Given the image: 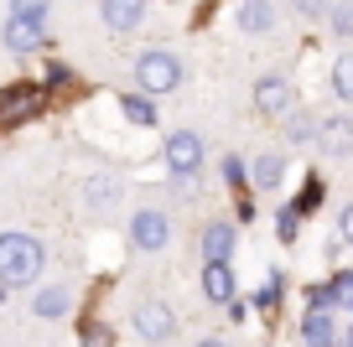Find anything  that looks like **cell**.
Listing matches in <instances>:
<instances>
[{"label": "cell", "mask_w": 353, "mask_h": 347, "mask_svg": "<svg viewBox=\"0 0 353 347\" xmlns=\"http://www.w3.org/2000/svg\"><path fill=\"white\" fill-rule=\"evenodd\" d=\"M120 197H125V187H120L114 171H99V176H88V182H83L88 213H110V207H120Z\"/></svg>", "instance_id": "8fae6325"}, {"label": "cell", "mask_w": 353, "mask_h": 347, "mask_svg": "<svg viewBox=\"0 0 353 347\" xmlns=\"http://www.w3.org/2000/svg\"><path fill=\"white\" fill-rule=\"evenodd\" d=\"M327 26H332V36H338V42H353V0H332Z\"/></svg>", "instance_id": "44dd1931"}, {"label": "cell", "mask_w": 353, "mask_h": 347, "mask_svg": "<svg viewBox=\"0 0 353 347\" xmlns=\"http://www.w3.org/2000/svg\"><path fill=\"white\" fill-rule=\"evenodd\" d=\"M343 347H353V311H348V332H343Z\"/></svg>", "instance_id": "4dcf8cb0"}, {"label": "cell", "mask_w": 353, "mask_h": 347, "mask_svg": "<svg viewBox=\"0 0 353 347\" xmlns=\"http://www.w3.org/2000/svg\"><path fill=\"white\" fill-rule=\"evenodd\" d=\"M32 311L42 316V322H57V316L73 311V291H68V285H42V291L32 295Z\"/></svg>", "instance_id": "9a60e30c"}, {"label": "cell", "mask_w": 353, "mask_h": 347, "mask_svg": "<svg viewBox=\"0 0 353 347\" xmlns=\"http://www.w3.org/2000/svg\"><path fill=\"white\" fill-rule=\"evenodd\" d=\"M130 244L141 254H161L166 244H172V218H166L161 207H135L130 213Z\"/></svg>", "instance_id": "3957f363"}, {"label": "cell", "mask_w": 353, "mask_h": 347, "mask_svg": "<svg viewBox=\"0 0 353 347\" xmlns=\"http://www.w3.org/2000/svg\"><path fill=\"white\" fill-rule=\"evenodd\" d=\"M42 239H32V233H0V285L6 291H16V285H32L37 275H42Z\"/></svg>", "instance_id": "6da1fadb"}, {"label": "cell", "mask_w": 353, "mask_h": 347, "mask_svg": "<svg viewBox=\"0 0 353 347\" xmlns=\"http://www.w3.org/2000/svg\"><path fill=\"white\" fill-rule=\"evenodd\" d=\"M276 301H281V275L270 270V275H265V280H260V291H254V306H260V311H270V306H276Z\"/></svg>", "instance_id": "cb8c5ba5"}, {"label": "cell", "mask_w": 353, "mask_h": 347, "mask_svg": "<svg viewBox=\"0 0 353 347\" xmlns=\"http://www.w3.org/2000/svg\"><path fill=\"white\" fill-rule=\"evenodd\" d=\"M130 326H135V337H145V342H166V337L176 332V311L166 301H141L135 316H130Z\"/></svg>", "instance_id": "ba28073f"}, {"label": "cell", "mask_w": 353, "mask_h": 347, "mask_svg": "<svg viewBox=\"0 0 353 347\" xmlns=\"http://www.w3.org/2000/svg\"><path fill=\"white\" fill-rule=\"evenodd\" d=\"M0 42H6V52L32 57V52H42L52 36H47V21H21V16H6V26H0Z\"/></svg>", "instance_id": "8992f818"}, {"label": "cell", "mask_w": 353, "mask_h": 347, "mask_svg": "<svg viewBox=\"0 0 353 347\" xmlns=\"http://www.w3.org/2000/svg\"><path fill=\"white\" fill-rule=\"evenodd\" d=\"M254 109L270 114V120H286L291 109H296V83H291L286 73H265L260 83H254Z\"/></svg>", "instance_id": "277c9868"}, {"label": "cell", "mask_w": 353, "mask_h": 347, "mask_svg": "<svg viewBox=\"0 0 353 347\" xmlns=\"http://www.w3.org/2000/svg\"><path fill=\"white\" fill-rule=\"evenodd\" d=\"M11 16H21V21H47V16H52V0H11Z\"/></svg>", "instance_id": "603a6c76"}, {"label": "cell", "mask_w": 353, "mask_h": 347, "mask_svg": "<svg viewBox=\"0 0 353 347\" xmlns=\"http://www.w3.org/2000/svg\"><path fill=\"white\" fill-rule=\"evenodd\" d=\"M223 182H229V187H244V182H250V166H244L239 156H223Z\"/></svg>", "instance_id": "484cf974"}, {"label": "cell", "mask_w": 353, "mask_h": 347, "mask_svg": "<svg viewBox=\"0 0 353 347\" xmlns=\"http://www.w3.org/2000/svg\"><path fill=\"white\" fill-rule=\"evenodd\" d=\"M234 244H239V228H234V223H223V218L203 228V260H229V254H234Z\"/></svg>", "instance_id": "e0dca14e"}, {"label": "cell", "mask_w": 353, "mask_h": 347, "mask_svg": "<svg viewBox=\"0 0 353 347\" xmlns=\"http://www.w3.org/2000/svg\"><path fill=\"white\" fill-rule=\"evenodd\" d=\"M198 347H229V342H219V337H203V342Z\"/></svg>", "instance_id": "1f68e13d"}, {"label": "cell", "mask_w": 353, "mask_h": 347, "mask_svg": "<svg viewBox=\"0 0 353 347\" xmlns=\"http://www.w3.org/2000/svg\"><path fill=\"white\" fill-rule=\"evenodd\" d=\"M327 11H332V0H291V16L296 21H327Z\"/></svg>", "instance_id": "7402d4cb"}, {"label": "cell", "mask_w": 353, "mask_h": 347, "mask_svg": "<svg viewBox=\"0 0 353 347\" xmlns=\"http://www.w3.org/2000/svg\"><path fill=\"white\" fill-rule=\"evenodd\" d=\"M99 16L110 32H141L145 21V0H99Z\"/></svg>", "instance_id": "4fadbf2b"}, {"label": "cell", "mask_w": 353, "mask_h": 347, "mask_svg": "<svg viewBox=\"0 0 353 347\" xmlns=\"http://www.w3.org/2000/svg\"><path fill=\"white\" fill-rule=\"evenodd\" d=\"M161 161H166V171H172V176L203 171V140L192 130H172V135H166V145H161Z\"/></svg>", "instance_id": "52a82bcc"}, {"label": "cell", "mask_w": 353, "mask_h": 347, "mask_svg": "<svg viewBox=\"0 0 353 347\" xmlns=\"http://www.w3.org/2000/svg\"><path fill=\"white\" fill-rule=\"evenodd\" d=\"M37 104H42V98H37V88L32 83H16V88H6V94H0V120H26V114H37Z\"/></svg>", "instance_id": "2e32d148"}, {"label": "cell", "mask_w": 353, "mask_h": 347, "mask_svg": "<svg viewBox=\"0 0 353 347\" xmlns=\"http://www.w3.org/2000/svg\"><path fill=\"white\" fill-rule=\"evenodd\" d=\"M301 342L307 347H338L343 342V311L338 306H307V316H301Z\"/></svg>", "instance_id": "5b68a950"}, {"label": "cell", "mask_w": 353, "mask_h": 347, "mask_svg": "<svg viewBox=\"0 0 353 347\" xmlns=\"http://www.w3.org/2000/svg\"><path fill=\"white\" fill-rule=\"evenodd\" d=\"M296 223H301V213H296V207H281V218H276V233H281V239H296Z\"/></svg>", "instance_id": "4316f807"}, {"label": "cell", "mask_w": 353, "mask_h": 347, "mask_svg": "<svg viewBox=\"0 0 353 347\" xmlns=\"http://www.w3.org/2000/svg\"><path fill=\"white\" fill-rule=\"evenodd\" d=\"M203 295H208L213 306H234L239 285H234V270H229V260H208V264H203Z\"/></svg>", "instance_id": "30bf717a"}, {"label": "cell", "mask_w": 353, "mask_h": 347, "mask_svg": "<svg viewBox=\"0 0 353 347\" xmlns=\"http://www.w3.org/2000/svg\"><path fill=\"white\" fill-rule=\"evenodd\" d=\"M0 301H6V285H0Z\"/></svg>", "instance_id": "d6a6232c"}, {"label": "cell", "mask_w": 353, "mask_h": 347, "mask_svg": "<svg viewBox=\"0 0 353 347\" xmlns=\"http://www.w3.org/2000/svg\"><path fill=\"white\" fill-rule=\"evenodd\" d=\"M317 202H322V182H307V187H301V197H296L291 207H296L301 218H312V213H317Z\"/></svg>", "instance_id": "d4e9b609"}, {"label": "cell", "mask_w": 353, "mask_h": 347, "mask_svg": "<svg viewBox=\"0 0 353 347\" xmlns=\"http://www.w3.org/2000/svg\"><path fill=\"white\" fill-rule=\"evenodd\" d=\"M332 291H338V301H343V306L353 311V270H343L338 280H332Z\"/></svg>", "instance_id": "f1b7e54d"}, {"label": "cell", "mask_w": 353, "mask_h": 347, "mask_svg": "<svg viewBox=\"0 0 353 347\" xmlns=\"http://www.w3.org/2000/svg\"><path fill=\"white\" fill-rule=\"evenodd\" d=\"M332 94H338V104H353V52H343L338 63H332Z\"/></svg>", "instance_id": "ffe728a7"}, {"label": "cell", "mask_w": 353, "mask_h": 347, "mask_svg": "<svg viewBox=\"0 0 353 347\" xmlns=\"http://www.w3.org/2000/svg\"><path fill=\"white\" fill-rule=\"evenodd\" d=\"M317 151L322 156H348L353 151V114H348V109L317 120Z\"/></svg>", "instance_id": "9c48e42d"}, {"label": "cell", "mask_w": 353, "mask_h": 347, "mask_svg": "<svg viewBox=\"0 0 353 347\" xmlns=\"http://www.w3.org/2000/svg\"><path fill=\"white\" fill-rule=\"evenodd\" d=\"M135 83H141V94L166 98V94H176V88H182V63H176L166 47H151V52L135 57Z\"/></svg>", "instance_id": "7a4b0ae2"}, {"label": "cell", "mask_w": 353, "mask_h": 347, "mask_svg": "<svg viewBox=\"0 0 353 347\" xmlns=\"http://www.w3.org/2000/svg\"><path fill=\"white\" fill-rule=\"evenodd\" d=\"M281 182H286V156L281 151H260L250 161V187L254 192H276Z\"/></svg>", "instance_id": "5bb4252c"}, {"label": "cell", "mask_w": 353, "mask_h": 347, "mask_svg": "<svg viewBox=\"0 0 353 347\" xmlns=\"http://www.w3.org/2000/svg\"><path fill=\"white\" fill-rule=\"evenodd\" d=\"M338 233H343V239H348V249H353V202H348V207H343V213H338Z\"/></svg>", "instance_id": "f546056e"}, {"label": "cell", "mask_w": 353, "mask_h": 347, "mask_svg": "<svg viewBox=\"0 0 353 347\" xmlns=\"http://www.w3.org/2000/svg\"><path fill=\"white\" fill-rule=\"evenodd\" d=\"M120 114H125L130 125H141V130H156V125H161L151 94H120Z\"/></svg>", "instance_id": "ac0fdd59"}, {"label": "cell", "mask_w": 353, "mask_h": 347, "mask_svg": "<svg viewBox=\"0 0 353 347\" xmlns=\"http://www.w3.org/2000/svg\"><path fill=\"white\" fill-rule=\"evenodd\" d=\"M286 140L296 145H317V114H307V109H291L286 114Z\"/></svg>", "instance_id": "d6986e66"}, {"label": "cell", "mask_w": 353, "mask_h": 347, "mask_svg": "<svg viewBox=\"0 0 353 347\" xmlns=\"http://www.w3.org/2000/svg\"><path fill=\"white\" fill-rule=\"evenodd\" d=\"M83 347H110V326H104V322H88L83 326Z\"/></svg>", "instance_id": "83f0119b"}, {"label": "cell", "mask_w": 353, "mask_h": 347, "mask_svg": "<svg viewBox=\"0 0 353 347\" xmlns=\"http://www.w3.org/2000/svg\"><path fill=\"white\" fill-rule=\"evenodd\" d=\"M239 32H250V36H265V32H276V21H281V11H276V0H239Z\"/></svg>", "instance_id": "7c38bea8"}]
</instances>
